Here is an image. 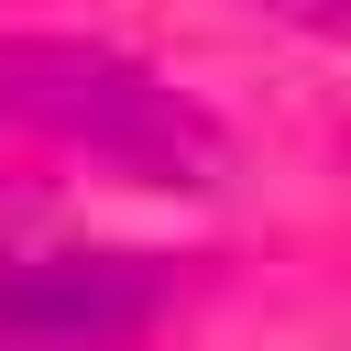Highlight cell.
I'll return each mask as SVG.
<instances>
[{
  "label": "cell",
  "mask_w": 351,
  "mask_h": 351,
  "mask_svg": "<svg viewBox=\"0 0 351 351\" xmlns=\"http://www.w3.org/2000/svg\"><path fill=\"white\" fill-rule=\"evenodd\" d=\"M0 121L44 132L66 154H99L143 186H208L219 176V121L110 44H66V33L0 44Z\"/></svg>",
  "instance_id": "obj_1"
},
{
  "label": "cell",
  "mask_w": 351,
  "mask_h": 351,
  "mask_svg": "<svg viewBox=\"0 0 351 351\" xmlns=\"http://www.w3.org/2000/svg\"><path fill=\"white\" fill-rule=\"evenodd\" d=\"M154 252H0V351H121L165 318Z\"/></svg>",
  "instance_id": "obj_2"
},
{
  "label": "cell",
  "mask_w": 351,
  "mask_h": 351,
  "mask_svg": "<svg viewBox=\"0 0 351 351\" xmlns=\"http://www.w3.org/2000/svg\"><path fill=\"white\" fill-rule=\"evenodd\" d=\"M274 11H296V22H351V0H274Z\"/></svg>",
  "instance_id": "obj_3"
}]
</instances>
